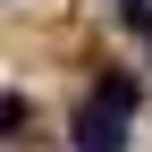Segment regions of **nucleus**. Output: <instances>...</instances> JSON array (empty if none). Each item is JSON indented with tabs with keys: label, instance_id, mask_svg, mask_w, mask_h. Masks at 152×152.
Listing matches in <instances>:
<instances>
[{
	"label": "nucleus",
	"instance_id": "1",
	"mask_svg": "<svg viewBox=\"0 0 152 152\" xmlns=\"http://www.w3.org/2000/svg\"><path fill=\"white\" fill-rule=\"evenodd\" d=\"M118 144H127V110H110V102L85 93V110H76V152H118Z\"/></svg>",
	"mask_w": 152,
	"mask_h": 152
},
{
	"label": "nucleus",
	"instance_id": "2",
	"mask_svg": "<svg viewBox=\"0 0 152 152\" xmlns=\"http://www.w3.org/2000/svg\"><path fill=\"white\" fill-rule=\"evenodd\" d=\"M118 26L127 34H152V0H118Z\"/></svg>",
	"mask_w": 152,
	"mask_h": 152
}]
</instances>
